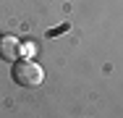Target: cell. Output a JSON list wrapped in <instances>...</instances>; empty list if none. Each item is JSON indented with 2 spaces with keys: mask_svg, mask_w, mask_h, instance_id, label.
<instances>
[{
  "mask_svg": "<svg viewBox=\"0 0 123 118\" xmlns=\"http://www.w3.org/2000/svg\"><path fill=\"white\" fill-rule=\"evenodd\" d=\"M21 39L18 37H13V34H5V37H0V58L3 60H8V63H16L18 58H21Z\"/></svg>",
  "mask_w": 123,
  "mask_h": 118,
  "instance_id": "cell-2",
  "label": "cell"
},
{
  "mask_svg": "<svg viewBox=\"0 0 123 118\" xmlns=\"http://www.w3.org/2000/svg\"><path fill=\"white\" fill-rule=\"evenodd\" d=\"M11 76H13L16 84H21L26 89H34V87H42V81H45V68H42L39 63L29 60V58H18V60L13 63Z\"/></svg>",
  "mask_w": 123,
  "mask_h": 118,
  "instance_id": "cell-1",
  "label": "cell"
}]
</instances>
